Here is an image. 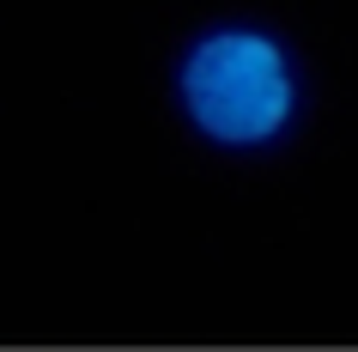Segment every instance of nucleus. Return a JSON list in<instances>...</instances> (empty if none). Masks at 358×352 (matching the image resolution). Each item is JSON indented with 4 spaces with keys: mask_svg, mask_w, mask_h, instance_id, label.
<instances>
[{
    "mask_svg": "<svg viewBox=\"0 0 358 352\" xmlns=\"http://www.w3.org/2000/svg\"><path fill=\"white\" fill-rule=\"evenodd\" d=\"M176 110L207 146L219 152H262L292 134L303 110V73L280 31L255 19L207 24L170 73Z\"/></svg>",
    "mask_w": 358,
    "mask_h": 352,
    "instance_id": "f257e3e1",
    "label": "nucleus"
}]
</instances>
